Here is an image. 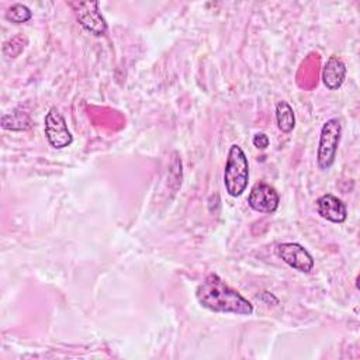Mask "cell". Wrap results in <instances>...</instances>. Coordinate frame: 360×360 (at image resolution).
<instances>
[{
	"mask_svg": "<svg viewBox=\"0 0 360 360\" xmlns=\"http://www.w3.org/2000/svg\"><path fill=\"white\" fill-rule=\"evenodd\" d=\"M197 301L208 311L218 314L252 315L253 305L236 290L231 288L218 274L210 273L195 290Z\"/></svg>",
	"mask_w": 360,
	"mask_h": 360,
	"instance_id": "obj_1",
	"label": "cell"
},
{
	"mask_svg": "<svg viewBox=\"0 0 360 360\" xmlns=\"http://www.w3.org/2000/svg\"><path fill=\"white\" fill-rule=\"evenodd\" d=\"M346 77V65L338 56H330L322 70V82L328 90H338Z\"/></svg>",
	"mask_w": 360,
	"mask_h": 360,
	"instance_id": "obj_9",
	"label": "cell"
},
{
	"mask_svg": "<svg viewBox=\"0 0 360 360\" xmlns=\"http://www.w3.org/2000/svg\"><path fill=\"white\" fill-rule=\"evenodd\" d=\"M316 211L323 219L335 224H342L347 218V208L345 202L329 193L316 200Z\"/></svg>",
	"mask_w": 360,
	"mask_h": 360,
	"instance_id": "obj_8",
	"label": "cell"
},
{
	"mask_svg": "<svg viewBox=\"0 0 360 360\" xmlns=\"http://www.w3.org/2000/svg\"><path fill=\"white\" fill-rule=\"evenodd\" d=\"M76 13L79 24L90 34L100 37L107 32V21L103 17L97 1H79L70 4Z\"/></svg>",
	"mask_w": 360,
	"mask_h": 360,
	"instance_id": "obj_5",
	"label": "cell"
},
{
	"mask_svg": "<svg viewBox=\"0 0 360 360\" xmlns=\"http://www.w3.org/2000/svg\"><path fill=\"white\" fill-rule=\"evenodd\" d=\"M249 183V162L236 143H232L228 150V158L224 169L225 190L231 197H239L243 194Z\"/></svg>",
	"mask_w": 360,
	"mask_h": 360,
	"instance_id": "obj_2",
	"label": "cell"
},
{
	"mask_svg": "<svg viewBox=\"0 0 360 360\" xmlns=\"http://www.w3.org/2000/svg\"><path fill=\"white\" fill-rule=\"evenodd\" d=\"M276 121H277V127L281 132L288 134L294 129L295 127V115H294V110L292 107L281 100L276 104Z\"/></svg>",
	"mask_w": 360,
	"mask_h": 360,
	"instance_id": "obj_11",
	"label": "cell"
},
{
	"mask_svg": "<svg viewBox=\"0 0 360 360\" xmlns=\"http://www.w3.org/2000/svg\"><path fill=\"white\" fill-rule=\"evenodd\" d=\"M4 17L7 21H10L13 24H24L28 20H31L32 13L25 4L14 3V4H11V7H8Z\"/></svg>",
	"mask_w": 360,
	"mask_h": 360,
	"instance_id": "obj_12",
	"label": "cell"
},
{
	"mask_svg": "<svg viewBox=\"0 0 360 360\" xmlns=\"http://www.w3.org/2000/svg\"><path fill=\"white\" fill-rule=\"evenodd\" d=\"M248 204L252 210L262 214H273L277 211L280 197L277 191L267 183H256L248 197Z\"/></svg>",
	"mask_w": 360,
	"mask_h": 360,
	"instance_id": "obj_7",
	"label": "cell"
},
{
	"mask_svg": "<svg viewBox=\"0 0 360 360\" xmlns=\"http://www.w3.org/2000/svg\"><path fill=\"white\" fill-rule=\"evenodd\" d=\"M342 136V124L338 118L328 120L319 134L318 152H316V163L321 170H328L335 163L338 146Z\"/></svg>",
	"mask_w": 360,
	"mask_h": 360,
	"instance_id": "obj_3",
	"label": "cell"
},
{
	"mask_svg": "<svg viewBox=\"0 0 360 360\" xmlns=\"http://www.w3.org/2000/svg\"><path fill=\"white\" fill-rule=\"evenodd\" d=\"M276 255L290 267L301 273H311V270L314 269V257L300 243H295V242L280 243L276 248Z\"/></svg>",
	"mask_w": 360,
	"mask_h": 360,
	"instance_id": "obj_6",
	"label": "cell"
},
{
	"mask_svg": "<svg viewBox=\"0 0 360 360\" xmlns=\"http://www.w3.org/2000/svg\"><path fill=\"white\" fill-rule=\"evenodd\" d=\"M1 128L10 129V131H28L32 127V121L30 115L24 111L14 110L10 114L1 115Z\"/></svg>",
	"mask_w": 360,
	"mask_h": 360,
	"instance_id": "obj_10",
	"label": "cell"
},
{
	"mask_svg": "<svg viewBox=\"0 0 360 360\" xmlns=\"http://www.w3.org/2000/svg\"><path fill=\"white\" fill-rule=\"evenodd\" d=\"M44 131L49 145L55 149H63L73 142L65 117L56 107H51L44 120Z\"/></svg>",
	"mask_w": 360,
	"mask_h": 360,
	"instance_id": "obj_4",
	"label": "cell"
},
{
	"mask_svg": "<svg viewBox=\"0 0 360 360\" xmlns=\"http://www.w3.org/2000/svg\"><path fill=\"white\" fill-rule=\"evenodd\" d=\"M252 142L257 149H266L270 143V139L264 132H257V134H255Z\"/></svg>",
	"mask_w": 360,
	"mask_h": 360,
	"instance_id": "obj_13",
	"label": "cell"
}]
</instances>
